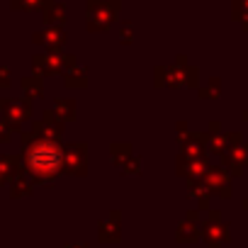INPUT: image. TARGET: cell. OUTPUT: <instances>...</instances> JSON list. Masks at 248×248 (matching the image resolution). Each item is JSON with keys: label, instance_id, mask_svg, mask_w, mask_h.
Segmentation results:
<instances>
[{"label": "cell", "instance_id": "cell-1", "mask_svg": "<svg viewBox=\"0 0 248 248\" xmlns=\"http://www.w3.org/2000/svg\"><path fill=\"white\" fill-rule=\"evenodd\" d=\"M32 166L39 170H51L59 166V151L54 146H37L32 151Z\"/></svg>", "mask_w": 248, "mask_h": 248}]
</instances>
